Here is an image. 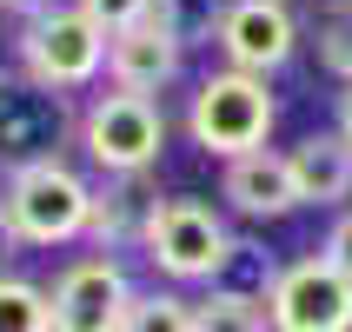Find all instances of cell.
<instances>
[{
	"label": "cell",
	"mask_w": 352,
	"mask_h": 332,
	"mask_svg": "<svg viewBox=\"0 0 352 332\" xmlns=\"http://www.w3.org/2000/svg\"><path fill=\"white\" fill-rule=\"evenodd\" d=\"M87 219H94V173L74 153L0 173V253L87 246Z\"/></svg>",
	"instance_id": "6da1fadb"
},
{
	"label": "cell",
	"mask_w": 352,
	"mask_h": 332,
	"mask_svg": "<svg viewBox=\"0 0 352 332\" xmlns=\"http://www.w3.org/2000/svg\"><path fill=\"white\" fill-rule=\"evenodd\" d=\"M74 146L94 173L113 179H153L166 146H173V113L160 93H126L113 80H100L94 93L80 100L74 120Z\"/></svg>",
	"instance_id": "7a4b0ae2"
},
{
	"label": "cell",
	"mask_w": 352,
	"mask_h": 332,
	"mask_svg": "<svg viewBox=\"0 0 352 332\" xmlns=\"http://www.w3.org/2000/svg\"><path fill=\"white\" fill-rule=\"evenodd\" d=\"M233 213L206 193H153L140 226V259L166 286H213L233 259Z\"/></svg>",
	"instance_id": "3957f363"
},
{
	"label": "cell",
	"mask_w": 352,
	"mask_h": 332,
	"mask_svg": "<svg viewBox=\"0 0 352 332\" xmlns=\"http://www.w3.org/2000/svg\"><path fill=\"white\" fill-rule=\"evenodd\" d=\"M279 126V93L266 74H246V67H206L186 93V113H179V133L186 146H199L206 159H233L253 153V146H273Z\"/></svg>",
	"instance_id": "277c9868"
},
{
	"label": "cell",
	"mask_w": 352,
	"mask_h": 332,
	"mask_svg": "<svg viewBox=\"0 0 352 332\" xmlns=\"http://www.w3.org/2000/svg\"><path fill=\"white\" fill-rule=\"evenodd\" d=\"M7 60H14V74L40 80L54 93H94L107 80V27H94L74 0H54V7L14 20Z\"/></svg>",
	"instance_id": "5b68a950"
},
{
	"label": "cell",
	"mask_w": 352,
	"mask_h": 332,
	"mask_svg": "<svg viewBox=\"0 0 352 332\" xmlns=\"http://www.w3.org/2000/svg\"><path fill=\"white\" fill-rule=\"evenodd\" d=\"M133 293H140V279L126 273V259L94 246V253H74L67 266H54L47 319H54V332H120Z\"/></svg>",
	"instance_id": "8992f818"
},
{
	"label": "cell",
	"mask_w": 352,
	"mask_h": 332,
	"mask_svg": "<svg viewBox=\"0 0 352 332\" xmlns=\"http://www.w3.org/2000/svg\"><path fill=\"white\" fill-rule=\"evenodd\" d=\"M74 120H80L74 93H54V87H40L27 74H7L0 80V173L67 153Z\"/></svg>",
	"instance_id": "52a82bcc"
},
{
	"label": "cell",
	"mask_w": 352,
	"mask_h": 332,
	"mask_svg": "<svg viewBox=\"0 0 352 332\" xmlns=\"http://www.w3.org/2000/svg\"><path fill=\"white\" fill-rule=\"evenodd\" d=\"M266 319L273 332H352V273H339L319 246L286 259L266 293Z\"/></svg>",
	"instance_id": "ba28073f"
},
{
	"label": "cell",
	"mask_w": 352,
	"mask_h": 332,
	"mask_svg": "<svg viewBox=\"0 0 352 332\" xmlns=\"http://www.w3.org/2000/svg\"><path fill=\"white\" fill-rule=\"evenodd\" d=\"M306 47V20L293 14V0H226L213 27V54L226 67L273 80L279 67H293V54Z\"/></svg>",
	"instance_id": "9c48e42d"
},
{
	"label": "cell",
	"mask_w": 352,
	"mask_h": 332,
	"mask_svg": "<svg viewBox=\"0 0 352 332\" xmlns=\"http://www.w3.org/2000/svg\"><path fill=\"white\" fill-rule=\"evenodd\" d=\"M219 206L246 226H273V219H293L306 199H299L293 159L279 146H253V153L219 159Z\"/></svg>",
	"instance_id": "30bf717a"
},
{
	"label": "cell",
	"mask_w": 352,
	"mask_h": 332,
	"mask_svg": "<svg viewBox=\"0 0 352 332\" xmlns=\"http://www.w3.org/2000/svg\"><path fill=\"white\" fill-rule=\"evenodd\" d=\"M186 54H193V47L160 14H146V20H133V27L107 34V80L126 87V93H173L179 80H186Z\"/></svg>",
	"instance_id": "8fae6325"
},
{
	"label": "cell",
	"mask_w": 352,
	"mask_h": 332,
	"mask_svg": "<svg viewBox=\"0 0 352 332\" xmlns=\"http://www.w3.org/2000/svg\"><path fill=\"white\" fill-rule=\"evenodd\" d=\"M286 159H293V179H299L306 206H326V213L352 206V140L339 126H313L306 140L286 146Z\"/></svg>",
	"instance_id": "7c38bea8"
},
{
	"label": "cell",
	"mask_w": 352,
	"mask_h": 332,
	"mask_svg": "<svg viewBox=\"0 0 352 332\" xmlns=\"http://www.w3.org/2000/svg\"><path fill=\"white\" fill-rule=\"evenodd\" d=\"M146 206H153V186H146V179L94 173V219H87V246H100V253H140Z\"/></svg>",
	"instance_id": "4fadbf2b"
},
{
	"label": "cell",
	"mask_w": 352,
	"mask_h": 332,
	"mask_svg": "<svg viewBox=\"0 0 352 332\" xmlns=\"http://www.w3.org/2000/svg\"><path fill=\"white\" fill-rule=\"evenodd\" d=\"M193 332H273V319H266V299L213 279V286H199V299H193Z\"/></svg>",
	"instance_id": "5bb4252c"
},
{
	"label": "cell",
	"mask_w": 352,
	"mask_h": 332,
	"mask_svg": "<svg viewBox=\"0 0 352 332\" xmlns=\"http://www.w3.org/2000/svg\"><path fill=\"white\" fill-rule=\"evenodd\" d=\"M120 332H193V299H186V286H140L133 306H126V319H120Z\"/></svg>",
	"instance_id": "9a60e30c"
},
{
	"label": "cell",
	"mask_w": 352,
	"mask_h": 332,
	"mask_svg": "<svg viewBox=\"0 0 352 332\" xmlns=\"http://www.w3.org/2000/svg\"><path fill=\"white\" fill-rule=\"evenodd\" d=\"M313 54H319V74H333L339 87H352V0H319L313 14Z\"/></svg>",
	"instance_id": "2e32d148"
},
{
	"label": "cell",
	"mask_w": 352,
	"mask_h": 332,
	"mask_svg": "<svg viewBox=\"0 0 352 332\" xmlns=\"http://www.w3.org/2000/svg\"><path fill=\"white\" fill-rule=\"evenodd\" d=\"M0 332H54L47 286L27 273H7V266H0Z\"/></svg>",
	"instance_id": "e0dca14e"
},
{
	"label": "cell",
	"mask_w": 352,
	"mask_h": 332,
	"mask_svg": "<svg viewBox=\"0 0 352 332\" xmlns=\"http://www.w3.org/2000/svg\"><path fill=\"white\" fill-rule=\"evenodd\" d=\"M279 266H286V259H279L273 246H259V239L239 233L233 239V259H226V273H219V286H239V293L266 299V293H273V279H279Z\"/></svg>",
	"instance_id": "ac0fdd59"
},
{
	"label": "cell",
	"mask_w": 352,
	"mask_h": 332,
	"mask_svg": "<svg viewBox=\"0 0 352 332\" xmlns=\"http://www.w3.org/2000/svg\"><path fill=\"white\" fill-rule=\"evenodd\" d=\"M219 7H226V0H153V14L166 20V27H173L179 40H186V47H199V40H206V47H213V27H219Z\"/></svg>",
	"instance_id": "d6986e66"
},
{
	"label": "cell",
	"mask_w": 352,
	"mask_h": 332,
	"mask_svg": "<svg viewBox=\"0 0 352 332\" xmlns=\"http://www.w3.org/2000/svg\"><path fill=\"white\" fill-rule=\"evenodd\" d=\"M74 7L94 20V27H107V34H120V27H133V20L153 14V0H74Z\"/></svg>",
	"instance_id": "ffe728a7"
},
{
	"label": "cell",
	"mask_w": 352,
	"mask_h": 332,
	"mask_svg": "<svg viewBox=\"0 0 352 332\" xmlns=\"http://www.w3.org/2000/svg\"><path fill=\"white\" fill-rule=\"evenodd\" d=\"M319 253L333 259L339 273H352V206H339L333 226H326V239H319Z\"/></svg>",
	"instance_id": "44dd1931"
},
{
	"label": "cell",
	"mask_w": 352,
	"mask_h": 332,
	"mask_svg": "<svg viewBox=\"0 0 352 332\" xmlns=\"http://www.w3.org/2000/svg\"><path fill=\"white\" fill-rule=\"evenodd\" d=\"M40 7H54V0H0V14H7V20H27V14H40Z\"/></svg>",
	"instance_id": "7402d4cb"
},
{
	"label": "cell",
	"mask_w": 352,
	"mask_h": 332,
	"mask_svg": "<svg viewBox=\"0 0 352 332\" xmlns=\"http://www.w3.org/2000/svg\"><path fill=\"white\" fill-rule=\"evenodd\" d=\"M333 126L352 140V87H339V120H333Z\"/></svg>",
	"instance_id": "603a6c76"
},
{
	"label": "cell",
	"mask_w": 352,
	"mask_h": 332,
	"mask_svg": "<svg viewBox=\"0 0 352 332\" xmlns=\"http://www.w3.org/2000/svg\"><path fill=\"white\" fill-rule=\"evenodd\" d=\"M7 74H14V60H0V80H7Z\"/></svg>",
	"instance_id": "cb8c5ba5"
}]
</instances>
